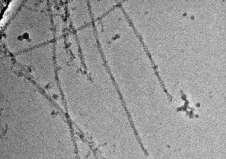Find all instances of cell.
I'll return each instance as SVG.
<instances>
[{
  "label": "cell",
  "mask_w": 226,
  "mask_h": 159,
  "mask_svg": "<svg viewBox=\"0 0 226 159\" xmlns=\"http://www.w3.org/2000/svg\"><path fill=\"white\" fill-rule=\"evenodd\" d=\"M89 4L94 21L101 19L111 12L116 7V3L115 2L110 1H89Z\"/></svg>",
  "instance_id": "obj_2"
},
{
  "label": "cell",
  "mask_w": 226,
  "mask_h": 159,
  "mask_svg": "<svg viewBox=\"0 0 226 159\" xmlns=\"http://www.w3.org/2000/svg\"><path fill=\"white\" fill-rule=\"evenodd\" d=\"M69 5L70 22L75 32L93 24L89 1H72Z\"/></svg>",
  "instance_id": "obj_1"
}]
</instances>
